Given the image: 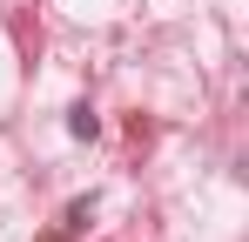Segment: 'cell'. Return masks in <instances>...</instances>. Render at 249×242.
Segmentation results:
<instances>
[{
	"instance_id": "1",
	"label": "cell",
	"mask_w": 249,
	"mask_h": 242,
	"mask_svg": "<svg viewBox=\"0 0 249 242\" xmlns=\"http://www.w3.org/2000/svg\"><path fill=\"white\" fill-rule=\"evenodd\" d=\"M88 229V202H68V215H61V222H54V236H41V242H74Z\"/></svg>"
}]
</instances>
